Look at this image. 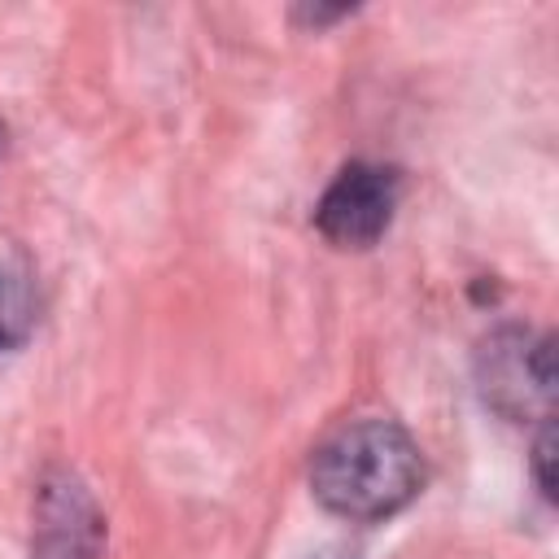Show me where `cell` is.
<instances>
[{"instance_id":"7a4b0ae2","label":"cell","mask_w":559,"mask_h":559,"mask_svg":"<svg viewBox=\"0 0 559 559\" xmlns=\"http://www.w3.org/2000/svg\"><path fill=\"white\" fill-rule=\"evenodd\" d=\"M476 384L480 397L507 415L524 419L528 411H546L555 397V345L550 336L502 328L476 349Z\"/></svg>"},{"instance_id":"3957f363","label":"cell","mask_w":559,"mask_h":559,"mask_svg":"<svg viewBox=\"0 0 559 559\" xmlns=\"http://www.w3.org/2000/svg\"><path fill=\"white\" fill-rule=\"evenodd\" d=\"M397 192H402V179L393 166L349 162L323 188L314 205V223L336 249H371L393 223Z\"/></svg>"},{"instance_id":"277c9868","label":"cell","mask_w":559,"mask_h":559,"mask_svg":"<svg viewBox=\"0 0 559 559\" xmlns=\"http://www.w3.org/2000/svg\"><path fill=\"white\" fill-rule=\"evenodd\" d=\"M100 515L74 476H57L39 489L35 550L31 559H96Z\"/></svg>"},{"instance_id":"5b68a950","label":"cell","mask_w":559,"mask_h":559,"mask_svg":"<svg viewBox=\"0 0 559 559\" xmlns=\"http://www.w3.org/2000/svg\"><path fill=\"white\" fill-rule=\"evenodd\" d=\"M35 328V288L17 266H0V349H13Z\"/></svg>"},{"instance_id":"52a82bcc","label":"cell","mask_w":559,"mask_h":559,"mask_svg":"<svg viewBox=\"0 0 559 559\" xmlns=\"http://www.w3.org/2000/svg\"><path fill=\"white\" fill-rule=\"evenodd\" d=\"M314 559H345V555H336V550H328V555H314Z\"/></svg>"},{"instance_id":"6da1fadb","label":"cell","mask_w":559,"mask_h":559,"mask_svg":"<svg viewBox=\"0 0 559 559\" xmlns=\"http://www.w3.org/2000/svg\"><path fill=\"white\" fill-rule=\"evenodd\" d=\"M424 485V454L393 419H358L336 428L310 459L314 498L341 520H389Z\"/></svg>"},{"instance_id":"8992f818","label":"cell","mask_w":559,"mask_h":559,"mask_svg":"<svg viewBox=\"0 0 559 559\" xmlns=\"http://www.w3.org/2000/svg\"><path fill=\"white\" fill-rule=\"evenodd\" d=\"M550 454H555V428H550V419H546V424H542V432H537V445H533V463H537V485H542V493H546V498H555Z\"/></svg>"}]
</instances>
